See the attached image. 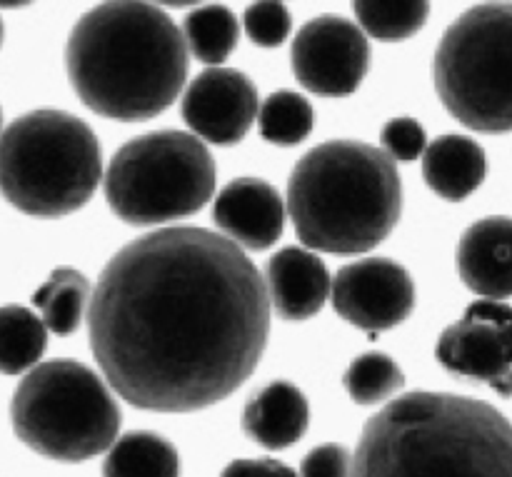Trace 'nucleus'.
<instances>
[{
  "label": "nucleus",
  "instance_id": "nucleus-7",
  "mask_svg": "<svg viewBox=\"0 0 512 477\" xmlns=\"http://www.w3.org/2000/svg\"><path fill=\"white\" fill-rule=\"evenodd\" d=\"M433 83L465 128L512 133V3L475 5L445 30Z\"/></svg>",
  "mask_w": 512,
  "mask_h": 477
},
{
  "label": "nucleus",
  "instance_id": "nucleus-21",
  "mask_svg": "<svg viewBox=\"0 0 512 477\" xmlns=\"http://www.w3.org/2000/svg\"><path fill=\"white\" fill-rule=\"evenodd\" d=\"M180 33L188 53L208 65H220L238 45V20L225 5H203L185 18Z\"/></svg>",
  "mask_w": 512,
  "mask_h": 477
},
{
  "label": "nucleus",
  "instance_id": "nucleus-3",
  "mask_svg": "<svg viewBox=\"0 0 512 477\" xmlns=\"http://www.w3.org/2000/svg\"><path fill=\"white\" fill-rule=\"evenodd\" d=\"M350 477H512V423L463 395H403L368 420Z\"/></svg>",
  "mask_w": 512,
  "mask_h": 477
},
{
  "label": "nucleus",
  "instance_id": "nucleus-27",
  "mask_svg": "<svg viewBox=\"0 0 512 477\" xmlns=\"http://www.w3.org/2000/svg\"><path fill=\"white\" fill-rule=\"evenodd\" d=\"M353 475V458L343 445H320L305 455L298 477H350Z\"/></svg>",
  "mask_w": 512,
  "mask_h": 477
},
{
  "label": "nucleus",
  "instance_id": "nucleus-5",
  "mask_svg": "<svg viewBox=\"0 0 512 477\" xmlns=\"http://www.w3.org/2000/svg\"><path fill=\"white\" fill-rule=\"evenodd\" d=\"M103 178L100 143L88 123L63 110L20 115L0 135V193L33 218L75 213Z\"/></svg>",
  "mask_w": 512,
  "mask_h": 477
},
{
  "label": "nucleus",
  "instance_id": "nucleus-2",
  "mask_svg": "<svg viewBox=\"0 0 512 477\" xmlns=\"http://www.w3.org/2000/svg\"><path fill=\"white\" fill-rule=\"evenodd\" d=\"M65 68L93 113L140 123L175 103L188 78V48L160 5L103 3L75 23Z\"/></svg>",
  "mask_w": 512,
  "mask_h": 477
},
{
  "label": "nucleus",
  "instance_id": "nucleus-26",
  "mask_svg": "<svg viewBox=\"0 0 512 477\" xmlns=\"http://www.w3.org/2000/svg\"><path fill=\"white\" fill-rule=\"evenodd\" d=\"M380 143H383V153L390 160H400V163H410V160L420 158L428 148V135L425 128L415 118H393L385 123L383 133H380Z\"/></svg>",
  "mask_w": 512,
  "mask_h": 477
},
{
  "label": "nucleus",
  "instance_id": "nucleus-17",
  "mask_svg": "<svg viewBox=\"0 0 512 477\" xmlns=\"http://www.w3.org/2000/svg\"><path fill=\"white\" fill-rule=\"evenodd\" d=\"M488 155L465 135H440L423 153V178L435 195L460 203L483 185Z\"/></svg>",
  "mask_w": 512,
  "mask_h": 477
},
{
  "label": "nucleus",
  "instance_id": "nucleus-6",
  "mask_svg": "<svg viewBox=\"0 0 512 477\" xmlns=\"http://www.w3.org/2000/svg\"><path fill=\"white\" fill-rule=\"evenodd\" d=\"M10 420L20 443L43 458L83 463L115 443L120 408L93 370L75 360H53L20 380Z\"/></svg>",
  "mask_w": 512,
  "mask_h": 477
},
{
  "label": "nucleus",
  "instance_id": "nucleus-13",
  "mask_svg": "<svg viewBox=\"0 0 512 477\" xmlns=\"http://www.w3.org/2000/svg\"><path fill=\"white\" fill-rule=\"evenodd\" d=\"M213 220L240 250H268L283 235L285 205L273 185L245 175L220 190Z\"/></svg>",
  "mask_w": 512,
  "mask_h": 477
},
{
  "label": "nucleus",
  "instance_id": "nucleus-29",
  "mask_svg": "<svg viewBox=\"0 0 512 477\" xmlns=\"http://www.w3.org/2000/svg\"><path fill=\"white\" fill-rule=\"evenodd\" d=\"M0 43H3V23H0Z\"/></svg>",
  "mask_w": 512,
  "mask_h": 477
},
{
  "label": "nucleus",
  "instance_id": "nucleus-16",
  "mask_svg": "<svg viewBox=\"0 0 512 477\" xmlns=\"http://www.w3.org/2000/svg\"><path fill=\"white\" fill-rule=\"evenodd\" d=\"M310 408L295 385L270 383L245 405L243 433L268 450H285L308 430Z\"/></svg>",
  "mask_w": 512,
  "mask_h": 477
},
{
  "label": "nucleus",
  "instance_id": "nucleus-4",
  "mask_svg": "<svg viewBox=\"0 0 512 477\" xmlns=\"http://www.w3.org/2000/svg\"><path fill=\"white\" fill-rule=\"evenodd\" d=\"M403 185L380 148L333 140L300 158L288 180V213L305 248L368 253L400 220Z\"/></svg>",
  "mask_w": 512,
  "mask_h": 477
},
{
  "label": "nucleus",
  "instance_id": "nucleus-24",
  "mask_svg": "<svg viewBox=\"0 0 512 477\" xmlns=\"http://www.w3.org/2000/svg\"><path fill=\"white\" fill-rule=\"evenodd\" d=\"M343 385L353 403L375 405L393 398L405 385V378L400 365L390 355L365 353L350 363Z\"/></svg>",
  "mask_w": 512,
  "mask_h": 477
},
{
  "label": "nucleus",
  "instance_id": "nucleus-25",
  "mask_svg": "<svg viewBox=\"0 0 512 477\" xmlns=\"http://www.w3.org/2000/svg\"><path fill=\"white\" fill-rule=\"evenodd\" d=\"M293 20L283 3H253L245 10V33L260 48H278L290 35Z\"/></svg>",
  "mask_w": 512,
  "mask_h": 477
},
{
  "label": "nucleus",
  "instance_id": "nucleus-11",
  "mask_svg": "<svg viewBox=\"0 0 512 477\" xmlns=\"http://www.w3.org/2000/svg\"><path fill=\"white\" fill-rule=\"evenodd\" d=\"M330 300L345 323L375 335L395 328L413 313L415 285L408 270L395 260L363 258L338 270Z\"/></svg>",
  "mask_w": 512,
  "mask_h": 477
},
{
  "label": "nucleus",
  "instance_id": "nucleus-15",
  "mask_svg": "<svg viewBox=\"0 0 512 477\" xmlns=\"http://www.w3.org/2000/svg\"><path fill=\"white\" fill-rule=\"evenodd\" d=\"M330 278L323 260L308 248H285L268 263V300L283 320H308L330 298Z\"/></svg>",
  "mask_w": 512,
  "mask_h": 477
},
{
  "label": "nucleus",
  "instance_id": "nucleus-20",
  "mask_svg": "<svg viewBox=\"0 0 512 477\" xmlns=\"http://www.w3.org/2000/svg\"><path fill=\"white\" fill-rule=\"evenodd\" d=\"M45 345L48 330L33 310L20 305L0 308V373H30L43 358Z\"/></svg>",
  "mask_w": 512,
  "mask_h": 477
},
{
  "label": "nucleus",
  "instance_id": "nucleus-18",
  "mask_svg": "<svg viewBox=\"0 0 512 477\" xmlns=\"http://www.w3.org/2000/svg\"><path fill=\"white\" fill-rule=\"evenodd\" d=\"M33 305L45 330L70 335L80 328L90 305V283L80 270L58 268L35 290Z\"/></svg>",
  "mask_w": 512,
  "mask_h": 477
},
{
  "label": "nucleus",
  "instance_id": "nucleus-14",
  "mask_svg": "<svg viewBox=\"0 0 512 477\" xmlns=\"http://www.w3.org/2000/svg\"><path fill=\"white\" fill-rule=\"evenodd\" d=\"M463 283L483 300L512 295V218L493 215L470 225L458 245Z\"/></svg>",
  "mask_w": 512,
  "mask_h": 477
},
{
  "label": "nucleus",
  "instance_id": "nucleus-12",
  "mask_svg": "<svg viewBox=\"0 0 512 477\" xmlns=\"http://www.w3.org/2000/svg\"><path fill=\"white\" fill-rule=\"evenodd\" d=\"M258 90L253 80L233 68H210L188 85L183 118L198 140L233 145L245 138L258 118Z\"/></svg>",
  "mask_w": 512,
  "mask_h": 477
},
{
  "label": "nucleus",
  "instance_id": "nucleus-30",
  "mask_svg": "<svg viewBox=\"0 0 512 477\" xmlns=\"http://www.w3.org/2000/svg\"><path fill=\"white\" fill-rule=\"evenodd\" d=\"M0 125H3V115H0Z\"/></svg>",
  "mask_w": 512,
  "mask_h": 477
},
{
  "label": "nucleus",
  "instance_id": "nucleus-19",
  "mask_svg": "<svg viewBox=\"0 0 512 477\" xmlns=\"http://www.w3.org/2000/svg\"><path fill=\"white\" fill-rule=\"evenodd\" d=\"M173 445L158 433H128L115 440L103 465V477H178Z\"/></svg>",
  "mask_w": 512,
  "mask_h": 477
},
{
  "label": "nucleus",
  "instance_id": "nucleus-1",
  "mask_svg": "<svg viewBox=\"0 0 512 477\" xmlns=\"http://www.w3.org/2000/svg\"><path fill=\"white\" fill-rule=\"evenodd\" d=\"M110 388L153 413H193L240 388L270 333L265 278L220 233L163 228L110 258L88 305Z\"/></svg>",
  "mask_w": 512,
  "mask_h": 477
},
{
  "label": "nucleus",
  "instance_id": "nucleus-23",
  "mask_svg": "<svg viewBox=\"0 0 512 477\" xmlns=\"http://www.w3.org/2000/svg\"><path fill=\"white\" fill-rule=\"evenodd\" d=\"M353 13L358 18V28L365 38H375L380 43H398L408 40L428 23L430 5L420 0L408 3H355Z\"/></svg>",
  "mask_w": 512,
  "mask_h": 477
},
{
  "label": "nucleus",
  "instance_id": "nucleus-28",
  "mask_svg": "<svg viewBox=\"0 0 512 477\" xmlns=\"http://www.w3.org/2000/svg\"><path fill=\"white\" fill-rule=\"evenodd\" d=\"M220 477H298L288 465L278 463V460L270 458H258V460H235L225 468V473Z\"/></svg>",
  "mask_w": 512,
  "mask_h": 477
},
{
  "label": "nucleus",
  "instance_id": "nucleus-22",
  "mask_svg": "<svg viewBox=\"0 0 512 477\" xmlns=\"http://www.w3.org/2000/svg\"><path fill=\"white\" fill-rule=\"evenodd\" d=\"M313 125V105L293 90H278V93L268 95L258 108L260 135L273 145L290 148V145L303 143L313 133Z\"/></svg>",
  "mask_w": 512,
  "mask_h": 477
},
{
  "label": "nucleus",
  "instance_id": "nucleus-10",
  "mask_svg": "<svg viewBox=\"0 0 512 477\" xmlns=\"http://www.w3.org/2000/svg\"><path fill=\"white\" fill-rule=\"evenodd\" d=\"M290 60L295 78L305 90L343 98L363 83L370 65V45L353 20L320 15L298 30Z\"/></svg>",
  "mask_w": 512,
  "mask_h": 477
},
{
  "label": "nucleus",
  "instance_id": "nucleus-8",
  "mask_svg": "<svg viewBox=\"0 0 512 477\" xmlns=\"http://www.w3.org/2000/svg\"><path fill=\"white\" fill-rule=\"evenodd\" d=\"M218 168L203 140L158 130L130 140L105 170L110 210L130 225L188 218L210 203Z\"/></svg>",
  "mask_w": 512,
  "mask_h": 477
},
{
  "label": "nucleus",
  "instance_id": "nucleus-9",
  "mask_svg": "<svg viewBox=\"0 0 512 477\" xmlns=\"http://www.w3.org/2000/svg\"><path fill=\"white\" fill-rule=\"evenodd\" d=\"M435 358L448 373L512 395V308L475 300L438 340Z\"/></svg>",
  "mask_w": 512,
  "mask_h": 477
}]
</instances>
